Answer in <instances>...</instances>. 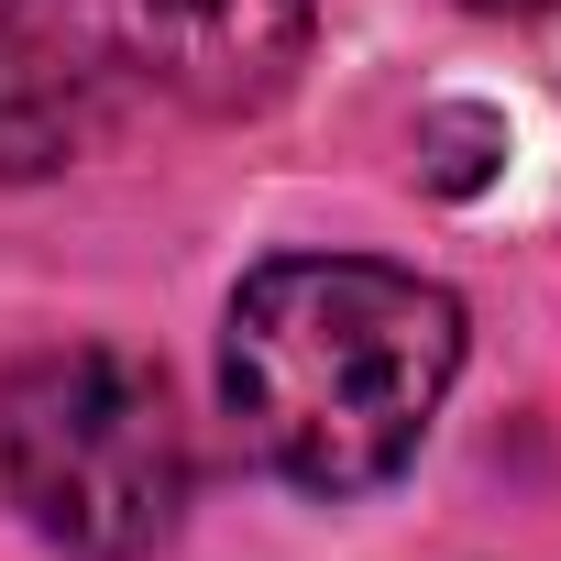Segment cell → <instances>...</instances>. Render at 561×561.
Masks as SVG:
<instances>
[{
  "mask_svg": "<svg viewBox=\"0 0 561 561\" xmlns=\"http://www.w3.org/2000/svg\"><path fill=\"white\" fill-rule=\"evenodd\" d=\"M451 364H462V309L364 253L264 264L231 298V342H220L242 440L309 495L386 484L419 451Z\"/></svg>",
  "mask_w": 561,
  "mask_h": 561,
  "instance_id": "6da1fadb",
  "label": "cell"
},
{
  "mask_svg": "<svg viewBox=\"0 0 561 561\" xmlns=\"http://www.w3.org/2000/svg\"><path fill=\"white\" fill-rule=\"evenodd\" d=\"M0 484L78 561L154 550L187 506V430H176L165 375L100 342L34 353L0 386Z\"/></svg>",
  "mask_w": 561,
  "mask_h": 561,
  "instance_id": "7a4b0ae2",
  "label": "cell"
},
{
  "mask_svg": "<svg viewBox=\"0 0 561 561\" xmlns=\"http://www.w3.org/2000/svg\"><path fill=\"white\" fill-rule=\"evenodd\" d=\"M78 78H144L187 111H264L309 56V0H0Z\"/></svg>",
  "mask_w": 561,
  "mask_h": 561,
  "instance_id": "3957f363",
  "label": "cell"
},
{
  "mask_svg": "<svg viewBox=\"0 0 561 561\" xmlns=\"http://www.w3.org/2000/svg\"><path fill=\"white\" fill-rule=\"evenodd\" d=\"M78 144H89V78L0 23V176H45Z\"/></svg>",
  "mask_w": 561,
  "mask_h": 561,
  "instance_id": "277c9868",
  "label": "cell"
},
{
  "mask_svg": "<svg viewBox=\"0 0 561 561\" xmlns=\"http://www.w3.org/2000/svg\"><path fill=\"white\" fill-rule=\"evenodd\" d=\"M419 144H430V176H440V187H473V176H484L473 144H495V122H484V111H430Z\"/></svg>",
  "mask_w": 561,
  "mask_h": 561,
  "instance_id": "5b68a950",
  "label": "cell"
},
{
  "mask_svg": "<svg viewBox=\"0 0 561 561\" xmlns=\"http://www.w3.org/2000/svg\"><path fill=\"white\" fill-rule=\"evenodd\" d=\"M473 12H550V0H473Z\"/></svg>",
  "mask_w": 561,
  "mask_h": 561,
  "instance_id": "8992f818",
  "label": "cell"
}]
</instances>
